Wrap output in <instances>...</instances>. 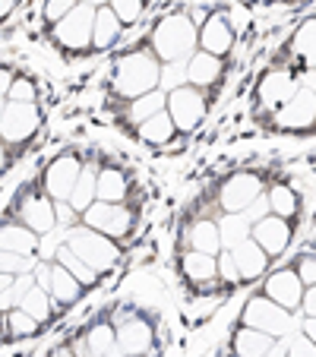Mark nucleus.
Wrapping results in <instances>:
<instances>
[{"mask_svg": "<svg viewBox=\"0 0 316 357\" xmlns=\"http://www.w3.org/2000/svg\"><path fill=\"white\" fill-rule=\"evenodd\" d=\"M38 329H41L38 319H32L20 307L3 313V332H7V338H32V335H38Z\"/></svg>", "mask_w": 316, "mask_h": 357, "instance_id": "34", "label": "nucleus"}, {"mask_svg": "<svg viewBox=\"0 0 316 357\" xmlns=\"http://www.w3.org/2000/svg\"><path fill=\"white\" fill-rule=\"evenodd\" d=\"M243 215H247L250 218V222H262V218H266V215H272V206H269V196H259V199H256L253 202V206H250V209L247 212H243Z\"/></svg>", "mask_w": 316, "mask_h": 357, "instance_id": "44", "label": "nucleus"}, {"mask_svg": "<svg viewBox=\"0 0 316 357\" xmlns=\"http://www.w3.org/2000/svg\"><path fill=\"white\" fill-rule=\"evenodd\" d=\"M288 357H316V344L307 335H291L288 338Z\"/></svg>", "mask_w": 316, "mask_h": 357, "instance_id": "41", "label": "nucleus"}, {"mask_svg": "<svg viewBox=\"0 0 316 357\" xmlns=\"http://www.w3.org/2000/svg\"><path fill=\"white\" fill-rule=\"evenodd\" d=\"M187 86V61L183 63H168L162 70V92H174V89Z\"/></svg>", "mask_w": 316, "mask_h": 357, "instance_id": "38", "label": "nucleus"}, {"mask_svg": "<svg viewBox=\"0 0 316 357\" xmlns=\"http://www.w3.org/2000/svg\"><path fill=\"white\" fill-rule=\"evenodd\" d=\"M190 250H200V253H209V257H216L222 247V231H218V225L212 222H193V228H190Z\"/></svg>", "mask_w": 316, "mask_h": 357, "instance_id": "29", "label": "nucleus"}, {"mask_svg": "<svg viewBox=\"0 0 316 357\" xmlns=\"http://www.w3.org/2000/svg\"><path fill=\"white\" fill-rule=\"evenodd\" d=\"M262 196V181L250 171H237L228 181L222 183V209L225 215H237V212H247L256 199Z\"/></svg>", "mask_w": 316, "mask_h": 357, "instance_id": "11", "label": "nucleus"}, {"mask_svg": "<svg viewBox=\"0 0 316 357\" xmlns=\"http://www.w3.org/2000/svg\"><path fill=\"white\" fill-rule=\"evenodd\" d=\"M47 357H51V354H47Z\"/></svg>", "mask_w": 316, "mask_h": 357, "instance_id": "54", "label": "nucleus"}, {"mask_svg": "<svg viewBox=\"0 0 316 357\" xmlns=\"http://www.w3.org/2000/svg\"><path fill=\"white\" fill-rule=\"evenodd\" d=\"M181 275L193 284L212 282L218 275V257H209V253H200V250H187L181 257Z\"/></svg>", "mask_w": 316, "mask_h": 357, "instance_id": "23", "label": "nucleus"}, {"mask_svg": "<svg viewBox=\"0 0 316 357\" xmlns=\"http://www.w3.org/2000/svg\"><path fill=\"white\" fill-rule=\"evenodd\" d=\"M47 291H51V297H54L57 303H73L76 297L82 294V284L76 282V278L70 275L61 263H54L51 266V282H47Z\"/></svg>", "mask_w": 316, "mask_h": 357, "instance_id": "28", "label": "nucleus"}, {"mask_svg": "<svg viewBox=\"0 0 316 357\" xmlns=\"http://www.w3.org/2000/svg\"><path fill=\"white\" fill-rule=\"evenodd\" d=\"M269 206H272V215L294 218L297 209H301V196H297V190L288 187V183H276V187L269 190Z\"/></svg>", "mask_w": 316, "mask_h": 357, "instance_id": "33", "label": "nucleus"}, {"mask_svg": "<svg viewBox=\"0 0 316 357\" xmlns=\"http://www.w3.org/2000/svg\"><path fill=\"white\" fill-rule=\"evenodd\" d=\"M123 35V22L121 16L111 7H98L95 13V32H92V47L95 51H108V47L117 45V38Z\"/></svg>", "mask_w": 316, "mask_h": 357, "instance_id": "22", "label": "nucleus"}, {"mask_svg": "<svg viewBox=\"0 0 316 357\" xmlns=\"http://www.w3.org/2000/svg\"><path fill=\"white\" fill-rule=\"evenodd\" d=\"M278 338L266 335V332L247 329V326H237L234 335H231V357H266L276 348Z\"/></svg>", "mask_w": 316, "mask_h": 357, "instance_id": "18", "label": "nucleus"}, {"mask_svg": "<svg viewBox=\"0 0 316 357\" xmlns=\"http://www.w3.org/2000/svg\"><path fill=\"white\" fill-rule=\"evenodd\" d=\"M206 111H209V101L196 86H181L174 92H168V114L174 121L177 133H193L202 123Z\"/></svg>", "mask_w": 316, "mask_h": 357, "instance_id": "6", "label": "nucleus"}, {"mask_svg": "<svg viewBox=\"0 0 316 357\" xmlns=\"http://www.w3.org/2000/svg\"><path fill=\"white\" fill-rule=\"evenodd\" d=\"M95 13L89 3H80L73 13H67L61 22L54 26V41L63 47V51H73V54H82L92 47V32H95Z\"/></svg>", "mask_w": 316, "mask_h": 357, "instance_id": "5", "label": "nucleus"}, {"mask_svg": "<svg viewBox=\"0 0 316 357\" xmlns=\"http://www.w3.org/2000/svg\"><path fill=\"white\" fill-rule=\"evenodd\" d=\"M35 269H38V257L0 250V275H29V272H35Z\"/></svg>", "mask_w": 316, "mask_h": 357, "instance_id": "36", "label": "nucleus"}, {"mask_svg": "<svg viewBox=\"0 0 316 357\" xmlns=\"http://www.w3.org/2000/svg\"><path fill=\"white\" fill-rule=\"evenodd\" d=\"M7 105H10V101L3 98V95H0V121H3V111H7Z\"/></svg>", "mask_w": 316, "mask_h": 357, "instance_id": "50", "label": "nucleus"}, {"mask_svg": "<svg viewBox=\"0 0 316 357\" xmlns=\"http://www.w3.org/2000/svg\"><path fill=\"white\" fill-rule=\"evenodd\" d=\"M127 190L130 181L121 168H105L98 171V199L101 202H121L127 199Z\"/></svg>", "mask_w": 316, "mask_h": 357, "instance_id": "30", "label": "nucleus"}, {"mask_svg": "<svg viewBox=\"0 0 316 357\" xmlns=\"http://www.w3.org/2000/svg\"><path fill=\"white\" fill-rule=\"evenodd\" d=\"M288 47H291V54H294L303 67H316V16L303 20L301 26L294 29Z\"/></svg>", "mask_w": 316, "mask_h": 357, "instance_id": "24", "label": "nucleus"}, {"mask_svg": "<svg viewBox=\"0 0 316 357\" xmlns=\"http://www.w3.org/2000/svg\"><path fill=\"white\" fill-rule=\"evenodd\" d=\"M41 127V111L35 101H10L0 121V136L7 142H26L38 133Z\"/></svg>", "mask_w": 316, "mask_h": 357, "instance_id": "8", "label": "nucleus"}, {"mask_svg": "<svg viewBox=\"0 0 316 357\" xmlns=\"http://www.w3.org/2000/svg\"><path fill=\"white\" fill-rule=\"evenodd\" d=\"M13 282H16V275H0V294H3V291H7Z\"/></svg>", "mask_w": 316, "mask_h": 357, "instance_id": "48", "label": "nucleus"}, {"mask_svg": "<svg viewBox=\"0 0 316 357\" xmlns=\"http://www.w3.org/2000/svg\"><path fill=\"white\" fill-rule=\"evenodd\" d=\"M307 317H316V284L313 288H307V294H303V307H301Z\"/></svg>", "mask_w": 316, "mask_h": 357, "instance_id": "46", "label": "nucleus"}, {"mask_svg": "<svg viewBox=\"0 0 316 357\" xmlns=\"http://www.w3.org/2000/svg\"><path fill=\"white\" fill-rule=\"evenodd\" d=\"M291 237H294V231H291V222L288 218H278V215H266L262 222L253 225V241L259 243L269 257H282L285 250L291 247Z\"/></svg>", "mask_w": 316, "mask_h": 357, "instance_id": "13", "label": "nucleus"}, {"mask_svg": "<svg viewBox=\"0 0 316 357\" xmlns=\"http://www.w3.org/2000/svg\"><path fill=\"white\" fill-rule=\"evenodd\" d=\"M301 332H303V335H307V338H310V342H313V344H316V317H307V319H303Z\"/></svg>", "mask_w": 316, "mask_h": 357, "instance_id": "47", "label": "nucleus"}, {"mask_svg": "<svg viewBox=\"0 0 316 357\" xmlns=\"http://www.w3.org/2000/svg\"><path fill=\"white\" fill-rule=\"evenodd\" d=\"M111 89L130 101L149 95L155 89H162V67L146 51H130V54L123 51L114 61V70H111Z\"/></svg>", "mask_w": 316, "mask_h": 357, "instance_id": "1", "label": "nucleus"}, {"mask_svg": "<svg viewBox=\"0 0 316 357\" xmlns=\"http://www.w3.org/2000/svg\"><path fill=\"white\" fill-rule=\"evenodd\" d=\"M218 231H222V247L225 250H234V247H241V243L250 237L253 225H250V218L243 215V212H237V215H225L222 225H218Z\"/></svg>", "mask_w": 316, "mask_h": 357, "instance_id": "32", "label": "nucleus"}, {"mask_svg": "<svg viewBox=\"0 0 316 357\" xmlns=\"http://www.w3.org/2000/svg\"><path fill=\"white\" fill-rule=\"evenodd\" d=\"M222 70H225L222 57L209 54V51H200V54H193L187 61V82L190 86H196V89L216 86V82L222 79Z\"/></svg>", "mask_w": 316, "mask_h": 357, "instance_id": "20", "label": "nucleus"}, {"mask_svg": "<svg viewBox=\"0 0 316 357\" xmlns=\"http://www.w3.org/2000/svg\"><path fill=\"white\" fill-rule=\"evenodd\" d=\"M54 259L63 266V269L70 272V275L76 278V282L82 284V288H86V284H92L95 278H98V272H95V269H89V266L82 263V259L76 257V253H73V250H70V247H61V250H57V257H54Z\"/></svg>", "mask_w": 316, "mask_h": 357, "instance_id": "35", "label": "nucleus"}, {"mask_svg": "<svg viewBox=\"0 0 316 357\" xmlns=\"http://www.w3.org/2000/svg\"><path fill=\"white\" fill-rule=\"evenodd\" d=\"M241 326H247V329H256V332H266V335H272V338H285V335H291L294 317H291V310L278 307L272 297L253 294L247 303H243Z\"/></svg>", "mask_w": 316, "mask_h": 357, "instance_id": "3", "label": "nucleus"}, {"mask_svg": "<svg viewBox=\"0 0 316 357\" xmlns=\"http://www.w3.org/2000/svg\"><path fill=\"white\" fill-rule=\"evenodd\" d=\"M200 45H202V51H209V54H216V57L228 54L231 45H234L231 22L225 20V16H212V20L200 29Z\"/></svg>", "mask_w": 316, "mask_h": 357, "instance_id": "19", "label": "nucleus"}, {"mask_svg": "<svg viewBox=\"0 0 316 357\" xmlns=\"http://www.w3.org/2000/svg\"><path fill=\"white\" fill-rule=\"evenodd\" d=\"M13 82H16V76L10 73L7 67H0V95H3V98H7V95H10V89H13Z\"/></svg>", "mask_w": 316, "mask_h": 357, "instance_id": "45", "label": "nucleus"}, {"mask_svg": "<svg viewBox=\"0 0 316 357\" xmlns=\"http://www.w3.org/2000/svg\"><path fill=\"white\" fill-rule=\"evenodd\" d=\"M218 275L231 284L241 282V272H237V263H234V257H231V250H225L222 257H218Z\"/></svg>", "mask_w": 316, "mask_h": 357, "instance_id": "43", "label": "nucleus"}, {"mask_svg": "<svg viewBox=\"0 0 316 357\" xmlns=\"http://www.w3.org/2000/svg\"><path fill=\"white\" fill-rule=\"evenodd\" d=\"M76 7H80L76 0H45V22L47 26H57V22L67 13H73Z\"/></svg>", "mask_w": 316, "mask_h": 357, "instance_id": "39", "label": "nucleus"}, {"mask_svg": "<svg viewBox=\"0 0 316 357\" xmlns=\"http://www.w3.org/2000/svg\"><path fill=\"white\" fill-rule=\"evenodd\" d=\"M165 108H168V92L155 89V92L140 95V98L130 101V108H127V123H130V127H142V123H146L149 117H155L158 111H165Z\"/></svg>", "mask_w": 316, "mask_h": 357, "instance_id": "25", "label": "nucleus"}, {"mask_svg": "<svg viewBox=\"0 0 316 357\" xmlns=\"http://www.w3.org/2000/svg\"><path fill=\"white\" fill-rule=\"evenodd\" d=\"M20 310H26L32 319H38V323H47V319L54 317V297H51V291L41 288V284H35L32 291H29L26 297H22Z\"/></svg>", "mask_w": 316, "mask_h": 357, "instance_id": "31", "label": "nucleus"}, {"mask_svg": "<svg viewBox=\"0 0 316 357\" xmlns=\"http://www.w3.org/2000/svg\"><path fill=\"white\" fill-rule=\"evenodd\" d=\"M98 199V171L95 168H82V174H80V181H76V187H73V196H70V209L73 212H86L92 202Z\"/></svg>", "mask_w": 316, "mask_h": 357, "instance_id": "27", "label": "nucleus"}, {"mask_svg": "<svg viewBox=\"0 0 316 357\" xmlns=\"http://www.w3.org/2000/svg\"><path fill=\"white\" fill-rule=\"evenodd\" d=\"M262 294L272 297L278 307H285V310L294 313V310H301V307H303V294H307V284L301 282L297 269L291 266V269L272 272V275L266 278V291H262Z\"/></svg>", "mask_w": 316, "mask_h": 357, "instance_id": "12", "label": "nucleus"}, {"mask_svg": "<svg viewBox=\"0 0 316 357\" xmlns=\"http://www.w3.org/2000/svg\"><path fill=\"white\" fill-rule=\"evenodd\" d=\"M16 212H20L22 225H29L35 234H47V231H54V225H57V212H54L51 196L26 193V199L16 206Z\"/></svg>", "mask_w": 316, "mask_h": 357, "instance_id": "15", "label": "nucleus"}, {"mask_svg": "<svg viewBox=\"0 0 316 357\" xmlns=\"http://www.w3.org/2000/svg\"><path fill=\"white\" fill-rule=\"evenodd\" d=\"M117 344L123 354H155V332L142 317H130L117 326Z\"/></svg>", "mask_w": 316, "mask_h": 357, "instance_id": "16", "label": "nucleus"}, {"mask_svg": "<svg viewBox=\"0 0 316 357\" xmlns=\"http://www.w3.org/2000/svg\"><path fill=\"white\" fill-rule=\"evenodd\" d=\"M231 257H234L237 263V272H241V282H256V278L262 275V272L269 269V253L259 247V243L253 241V237H247V241L241 243V247L231 250Z\"/></svg>", "mask_w": 316, "mask_h": 357, "instance_id": "17", "label": "nucleus"}, {"mask_svg": "<svg viewBox=\"0 0 316 357\" xmlns=\"http://www.w3.org/2000/svg\"><path fill=\"white\" fill-rule=\"evenodd\" d=\"M82 222L86 228L92 231H101V234L108 237H127L133 231V212L121 202H101L95 199L86 212H82Z\"/></svg>", "mask_w": 316, "mask_h": 357, "instance_id": "7", "label": "nucleus"}, {"mask_svg": "<svg viewBox=\"0 0 316 357\" xmlns=\"http://www.w3.org/2000/svg\"><path fill=\"white\" fill-rule=\"evenodd\" d=\"M67 247L73 250V253L89 266V269H95V272H108L111 266L121 259V250H117V243L111 241L108 234H98V231H92V228L70 231Z\"/></svg>", "mask_w": 316, "mask_h": 357, "instance_id": "4", "label": "nucleus"}, {"mask_svg": "<svg viewBox=\"0 0 316 357\" xmlns=\"http://www.w3.org/2000/svg\"><path fill=\"white\" fill-rule=\"evenodd\" d=\"M13 3L16 0H0V16H7L10 10H13Z\"/></svg>", "mask_w": 316, "mask_h": 357, "instance_id": "49", "label": "nucleus"}, {"mask_svg": "<svg viewBox=\"0 0 316 357\" xmlns=\"http://www.w3.org/2000/svg\"><path fill=\"white\" fill-rule=\"evenodd\" d=\"M108 3H111V10L121 16L123 26H133L142 16V10H146V0H108Z\"/></svg>", "mask_w": 316, "mask_h": 357, "instance_id": "37", "label": "nucleus"}, {"mask_svg": "<svg viewBox=\"0 0 316 357\" xmlns=\"http://www.w3.org/2000/svg\"><path fill=\"white\" fill-rule=\"evenodd\" d=\"M276 127L291 133H307L316 127V92L313 89H297V95L276 111Z\"/></svg>", "mask_w": 316, "mask_h": 357, "instance_id": "9", "label": "nucleus"}, {"mask_svg": "<svg viewBox=\"0 0 316 357\" xmlns=\"http://www.w3.org/2000/svg\"><path fill=\"white\" fill-rule=\"evenodd\" d=\"M35 95H38L35 82L22 76V79H16V82H13V89H10L7 98H10V101H35Z\"/></svg>", "mask_w": 316, "mask_h": 357, "instance_id": "42", "label": "nucleus"}, {"mask_svg": "<svg viewBox=\"0 0 316 357\" xmlns=\"http://www.w3.org/2000/svg\"><path fill=\"white\" fill-rule=\"evenodd\" d=\"M3 155H7V152H3V146H0V168H3Z\"/></svg>", "mask_w": 316, "mask_h": 357, "instance_id": "51", "label": "nucleus"}, {"mask_svg": "<svg viewBox=\"0 0 316 357\" xmlns=\"http://www.w3.org/2000/svg\"><path fill=\"white\" fill-rule=\"evenodd\" d=\"M38 234H35L29 225L22 222H10V225H0V250L7 253H35L38 250Z\"/></svg>", "mask_w": 316, "mask_h": 357, "instance_id": "21", "label": "nucleus"}, {"mask_svg": "<svg viewBox=\"0 0 316 357\" xmlns=\"http://www.w3.org/2000/svg\"><path fill=\"white\" fill-rule=\"evenodd\" d=\"M80 174H82V162H80V155H76V152H63V155H57L54 162L45 168V190H47V196H51V199H57V202L70 199V196H73L76 181H80Z\"/></svg>", "mask_w": 316, "mask_h": 357, "instance_id": "10", "label": "nucleus"}, {"mask_svg": "<svg viewBox=\"0 0 316 357\" xmlns=\"http://www.w3.org/2000/svg\"><path fill=\"white\" fill-rule=\"evenodd\" d=\"M200 41V32L193 29V22L181 13L165 16L152 32V47L155 54L162 57L165 63H183L193 57V47Z\"/></svg>", "mask_w": 316, "mask_h": 357, "instance_id": "2", "label": "nucleus"}, {"mask_svg": "<svg viewBox=\"0 0 316 357\" xmlns=\"http://www.w3.org/2000/svg\"><path fill=\"white\" fill-rule=\"evenodd\" d=\"M294 269H297V275H301V282L307 284V288H313L316 284V253H301Z\"/></svg>", "mask_w": 316, "mask_h": 357, "instance_id": "40", "label": "nucleus"}, {"mask_svg": "<svg viewBox=\"0 0 316 357\" xmlns=\"http://www.w3.org/2000/svg\"><path fill=\"white\" fill-rule=\"evenodd\" d=\"M123 357H152V354H123Z\"/></svg>", "mask_w": 316, "mask_h": 357, "instance_id": "52", "label": "nucleus"}, {"mask_svg": "<svg viewBox=\"0 0 316 357\" xmlns=\"http://www.w3.org/2000/svg\"><path fill=\"white\" fill-rule=\"evenodd\" d=\"M174 133H177V127H174V121H171L168 108L158 111L155 117H149L142 127H136V136H140L146 146H168V142L174 139Z\"/></svg>", "mask_w": 316, "mask_h": 357, "instance_id": "26", "label": "nucleus"}, {"mask_svg": "<svg viewBox=\"0 0 316 357\" xmlns=\"http://www.w3.org/2000/svg\"><path fill=\"white\" fill-rule=\"evenodd\" d=\"M0 329H3V313H0Z\"/></svg>", "mask_w": 316, "mask_h": 357, "instance_id": "53", "label": "nucleus"}, {"mask_svg": "<svg viewBox=\"0 0 316 357\" xmlns=\"http://www.w3.org/2000/svg\"><path fill=\"white\" fill-rule=\"evenodd\" d=\"M297 79L288 73H266L259 79V86H256V98H259L262 108L269 111H278L282 105H288L291 98L297 95Z\"/></svg>", "mask_w": 316, "mask_h": 357, "instance_id": "14", "label": "nucleus"}]
</instances>
